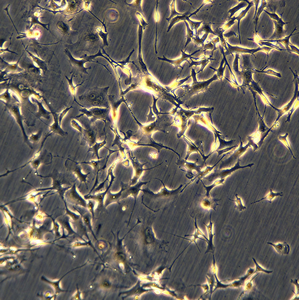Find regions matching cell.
<instances>
[{
	"instance_id": "1",
	"label": "cell",
	"mask_w": 299,
	"mask_h": 300,
	"mask_svg": "<svg viewBox=\"0 0 299 300\" xmlns=\"http://www.w3.org/2000/svg\"><path fill=\"white\" fill-rule=\"evenodd\" d=\"M109 87L90 89L84 94L79 97L82 106L86 108L92 107H109L107 91Z\"/></svg>"
},
{
	"instance_id": "2",
	"label": "cell",
	"mask_w": 299,
	"mask_h": 300,
	"mask_svg": "<svg viewBox=\"0 0 299 300\" xmlns=\"http://www.w3.org/2000/svg\"><path fill=\"white\" fill-rule=\"evenodd\" d=\"M192 72L193 82L191 84L186 85L185 87L187 91V95L190 96L205 90L210 83L212 81L211 80L212 79L206 81L198 82L195 76L197 73H195V70L193 69H192Z\"/></svg>"
},
{
	"instance_id": "3",
	"label": "cell",
	"mask_w": 299,
	"mask_h": 300,
	"mask_svg": "<svg viewBox=\"0 0 299 300\" xmlns=\"http://www.w3.org/2000/svg\"><path fill=\"white\" fill-rule=\"evenodd\" d=\"M226 43L227 44L228 46V49L226 51V52L224 53L225 55H228L230 54H231L233 55L232 54L233 53H235L236 54H238L242 53H249L252 54L255 56V55L254 54L255 53L259 51H262L265 52L267 54L268 56L267 60L269 56V52L271 49H273V48L267 46H264L262 47H259L255 49H249L239 47L238 46H232L226 41Z\"/></svg>"
},
{
	"instance_id": "4",
	"label": "cell",
	"mask_w": 299,
	"mask_h": 300,
	"mask_svg": "<svg viewBox=\"0 0 299 300\" xmlns=\"http://www.w3.org/2000/svg\"><path fill=\"white\" fill-rule=\"evenodd\" d=\"M254 163H249L248 165L244 166H240V165L239 160H238L237 163L235 166L228 169L222 170L220 171H215V173L213 176H216V178L218 177L221 179L225 178L226 176L231 174L232 172L235 171L240 168H245L249 167L251 168L252 166L254 165Z\"/></svg>"
},
{
	"instance_id": "5",
	"label": "cell",
	"mask_w": 299,
	"mask_h": 300,
	"mask_svg": "<svg viewBox=\"0 0 299 300\" xmlns=\"http://www.w3.org/2000/svg\"><path fill=\"white\" fill-rule=\"evenodd\" d=\"M186 50H185L184 51H183L182 50H181V57L175 60H172L168 59L166 58L164 55H163V58L158 57L157 58L159 60L165 61L169 62L172 64H173L175 67L176 68L178 67L182 68V67L181 65V64L182 63L185 61H186L189 62L188 60V58H190L192 57V55H194L197 52H199L200 51V50L199 49L197 50L190 54H188L186 53H185Z\"/></svg>"
},
{
	"instance_id": "6",
	"label": "cell",
	"mask_w": 299,
	"mask_h": 300,
	"mask_svg": "<svg viewBox=\"0 0 299 300\" xmlns=\"http://www.w3.org/2000/svg\"><path fill=\"white\" fill-rule=\"evenodd\" d=\"M245 1L248 4V5L246 7V8L244 10H242L238 16L236 17L234 16L233 17L234 20H236L238 21V28L239 34V39L240 44H241L240 36L239 30V25L240 21L242 18H243V17L245 16V15L246 14V13H247L248 11L249 10V9L252 6H253L254 5V4L253 2V0L251 1H250L248 0H245Z\"/></svg>"
},
{
	"instance_id": "7",
	"label": "cell",
	"mask_w": 299,
	"mask_h": 300,
	"mask_svg": "<svg viewBox=\"0 0 299 300\" xmlns=\"http://www.w3.org/2000/svg\"><path fill=\"white\" fill-rule=\"evenodd\" d=\"M267 243L273 246L276 251L280 254H288L290 252V247L286 242H284L282 243H279L277 244H274L270 242H268Z\"/></svg>"
},
{
	"instance_id": "8",
	"label": "cell",
	"mask_w": 299,
	"mask_h": 300,
	"mask_svg": "<svg viewBox=\"0 0 299 300\" xmlns=\"http://www.w3.org/2000/svg\"><path fill=\"white\" fill-rule=\"evenodd\" d=\"M296 28L297 27L295 28L293 31L292 32V33L289 35L288 36H286L283 38L278 40H261L260 41L264 42H280L282 43L285 46L286 48V50H287L288 51H290L291 49H290V48L289 47V45L291 43L289 41V39L291 36L299 33H298L293 34V33L294 32L297 30L296 29Z\"/></svg>"
},
{
	"instance_id": "9",
	"label": "cell",
	"mask_w": 299,
	"mask_h": 300,
	"mask_svg": "<svg viewBox=\"0 0 299 300\" xmlns=\"http://www.w3.org/2000/svg\"><path fill=\"white\" fill-rule=\"evenodd\" d=\"M275 27L274 33L269 38V40H272L274 39H279L281 38L284 34L283 27L284 25L279 24L276 21H273Z\"/></svg>"
},
{
	"instance_id": "10",
	"label": "cell",
	"mask_w": 299,
	"mask_h": 300,
	"mask_svg": "<svg viewBox=\"0 0 299 300\" xmlns=\"http://www.w3.org/2000/svg\"><path fill=\"white\" fill-rule=\"evenodd\" d=\"M221 52L223 55V58L222 60L220 66L219 68L217 69L210 67V68L214 70V72L216 71L217 72V75L221 81L223 76V73L224 70L225 68L226 65H228V63L226 60L224 50H222Z\"/></svg>"
},
{
	"instance_id": "11",
	"label": "cell",
	"mask_w": 299,
	"mask_h": 300,
	"mask_svg": "<svg viewBox=\"0 0 299 300\" xmlns=\"http://www.w3.org/2000/svg\"><path fill=\"white\" fill-rule=\"evenodd\" d=\"M189 58L191 59V63H190L189 62H188L190 64L189 67H191L193 65H195L196 66L200 65H201L200 70V71L197 73H198L200 71H202V72L204 68L207 65L208 63L211 61L213 60L210 56L209 57L207 58L206 57L205 59H201L200 61H193L192 59V58L190 57Z\"/></svg>"
},
{
	"instance_id": "12",
	"label": "cell",
	"mask_w": 299,
	"mask_h": 300,
	"mask_svg": "<svg viewBox=\"0 0 299 300\" xmlns=\"http://www.w3.org/2000/svg\"><path fill=\"white\" fill-rule=\"evenodd\" d=\"M209 197L205 198L202 201V204L204 207L207 208H210L216 211V208L217 205H220L217 204V202L221 199L217 200Z\"/></svg>"
},
{
	"instance_id": "13",
	"label": "cell",
	"mask_w": 299,
	"mask_h": 300,
	"mask_svg": "<svg viewBox=\"0 0 299 300\" xmlns=\"http://www.w3.org/2000/svg\"><path fill=\"white\" fill-rule=\"evenodd\" d=\"M143 34V28L142 25L139 24L138 29V58L139 62L140 64H142V66L145 67V65L142 59V56L141 53V41Z\"/></svg>"
},
{
	"instance_id": "14",
	"label": "cell",
	"mask_w": 299,
	"mask_h": 300,
	"mask_svg": "<svg viewBox=\"0 0 299 300\" xmlns=\"http://www.w3.org/2000/svg\"><path fill=\"white\" fill-rule=\"evenodd\" d=\"M189 13V12H187L184 13L183 15L177 16L172 18L169 21V24L167 32H169L172 26L176 23L181 21H185L186 17Z\"/></svg>"
},
{
	"instance_id": "15",
	"label": "cell",
	"mask_w": 299,
	"mask_h": 300,
	"mask_svg": "<svg viewBox=\"0 0 299 300\" xmlns=\"http://www.w3.org/2000/svg\"><path fill=\"white\" fill-rule=\"evenodd\" d=\"M225 178L222 179H221L219 180H218L215 181L214 183L212 184L211 185L208 186H206L202 182V180H200L203 184V185L204 188H205L206 190V192L205 194V196L207 197H209V193L211 190L215 187L219 185L222 184H224V182L225 181Z\"/></svg>"
},
{
	"instance_id": "16",
	"label": "cell",
	"mask_w": 299,
	"mask_h": 300,
	"mask_svg": "<svg viewBox=\"0 0 299 300\" xmlns=\"http://www.w3.org/2000/svg\"><path fill=\"white\" fill-rule=\"evenodd\" d=\"M212 23H203V25L197 31V35L199 36V34L202 32H205V33L208 35L209 33H212L215 35L219 37V35L213 31L211 28Z\"/></svg>"
},
{
	"instance_id": "17",
	"label": "cell",
	"mask_w": 299,
	"mask_h": 300,
	"mask_svg": "<svg viewBox=\"0 0 299 300\" xmlns=\"http://www.w3.org/2000/svg\"><path fill=\"white\" fill-rule=\"evenodd\" d=\"M230 153H227L226 154H224L221 158L215 164L214 166H212L210 167L209 166H207L206 168L203 170V171H201L196 176V177L198 178V180L197 181L196 183L197 184L199 182V181L201 180V179L203 177L205 176V175L208 174L213 169V168L216 165V164L219 163V162L221 160V159L225 156L226 155Z\"/></svg>"
},
{
	"instance_id": "18",
	"label": "cell",
	"mask_w": 299,
	"mask_h": 300,
	"mask_svg": "<svg viewBox=\"0 0 299 300\" xmlns=\"http://www.w3.org/2000/svg\"><path fill=\"white\" fill-rule=\"evenodd\" d=\"M158 1H156V4L155 8V13L154 14V18L156 23V34L155 37V41L154 44V46L156 54H157V24L159 20V14L158 10Z\"/></svg>"
},
{
	"instance_id": "19",
	"label": "cell",
	"mask_w": 299,
	"mask_h": 300,
	"mask_svg": "<svg viewBox=\"0 0 299 300\" xmlns=\"http://www.w3.org/2000/svg\"><path fill=\"white\" fill-rule=\"evenodd\" d=\"M248 4L245 0L242 1L237 6L230 9L228 12L230 14L229 19L231 18V17L236 12L240 9L246 7Z\"/></svg>"
},
{
	"instance_id": "20",
	"label": "cell",
	"mask_w": 299,
	"mask_h": 300,
	"mask_svg": "<svg viewBox=\"0 0 299 300\" xmlns=\"http://www.w3.org/2000/svg\"><path fill=\"white\" fill-rule=\"evenodd\" d=\"M282 192H273L272 190L271 189H270V193L267 195L265 197L262 198L260 200L258 201H256L253 202L251 203V204L255 203L257 202H260L264 199H267L269 200L268 202L270 203H271V201L275 197L278 196H282L283 195V194Z\"/></svg>"
},
{
	"instance_id": "21",
	"label": "cell",
	"mask_w": 299,
	"mask_h": 300,
	"mask_svg": "<svg viewBox=\"0 0 299 300\" xmlns=\"http://www.w3.org/2000/svg\"><path fill=\"white\" fill-rule=\"evenodd\" d=\"M186 20H187L188 22L191 30H195V35H197V29L200 27L201 24L202 23L203 21H193L189 19L188 16H187L186 17Z\"/></svg>"
},
{
	"instance_id": "22",
	"label": "cell",
	"mask_w": 299,
	"mask_h": 300,
	"mask_svg": "<svg viewBox=\"0 0 299 300\" xmlns=\"http://www.w3.org/2000/svg\"><path fill=\"white\" fill-rule=\"evenodd\" d=\"M175 0H173L171 3L169 4L171 9V15L168 18H166L168 22L169 23L170 20L173 18L177 16L182 15L184 13H180L177 12L175 9Z\"/></svg>"
},
{
	"instance_id": "23",
	"label": "cell",
	"mask_w": 299,
	"mask_h": 300,
	"mask_svg": "<svg viewBox=\"0 0 299 300\" xmlns=\"http://www.w3.org/2000/svg\"><path fill=\"white\" fill-rule=\"evenodd\" d=\"M184 22L186 26L187 32L186 36L187 40L184 47V48H185L187 45L192 41V38L193 37L194 34L193 31L191 30L187 22L185 21H184Z\"/></svg>"
},
{
	"instance_id": "24",
	"label": "cell",
	"mask_w": 299,
	"mask_h": 300,
	"mask_svg": "<svg viewBox=\"0 0 299 300\" xmlns=\"http://www.w3.org/2000/svg\"><path fill=\"white\" fill-rule=\"evenodd\" d=\"M267 4V3L266 2L265 0H262L261 1V3L260 7L258 8L257 12V13L256 16L255 17V34L257 35V22L258 20L259 19V17L261 13L264 10V8L265 7L266 5Z\"/></svg>"
},
{
	"instance_id": "25",
	"label": "cell",
	"mask_w": 299,
	"mask_h": 300,
	"mask_svg": "<svg viewBox=\"0 0 299 300\" xmlns=\"http://www.w3.org/2000/svg\"><path fill=\"white\" fill-rule=\"evenodd\" d=\"M268 15H269L271 19H274V20L276 21L278 23L284 25L286 24L289 23V22H283L281 18L279 17L275 13H271L267 11L264 10H263Z\"/></svg>"
},
{
	"instance_id": "26",
	"label": "cell",
	"mask_w": 299,
	"mask_h": 300,
	"mask_svg": "<svg viewBox=\"0 0 299 300\" xmlns=\"http://www.w3.org/2000/svg\"><path fill=\"white\" fill-rule=\"evenodd\" d=\"M235 196L236 198V200H232L228 198V199L231 201L235 202L236 205H235L234 207L236 208L239 211H242L246 208V207L242 204L241 198L238 197L237 194L235 195Z\"/></svg>"
},
{
	"instance_id": "27",
	"label": "cell",
	"mask_w": 299,
	"mask_h": 300,
	"mask_svg": "<svg viewBox=\"0 0 299 300\" xmlns=\"http://www.w3.org/2000/svg\"><path fill=\"white\" fill-rule=\"evenodd\" d=\"M217 134V135L218 139H219L220 142L219 146L217 150H218L224 147L225 146H230L232 145L235 141V140H232L228 141H226L221 139L219 135L218 134Z\"/></svg>"
},
{
	"instance_id": "28",
	"label": "cell",
	"mask_w": 299,
	"mask_h": 300,
	"mask_svg": "<svg viewBox=\"0 0 299 300\" xmlns=\"http://www.w3.org/2000/svg\"><path fill=\"white\" fill-rule=\"evenodd\" d=\"M288 135V133H286V134L283 136H281V135H279L278 138L286 146L287 148L290 151L293 157L295 159L296 158L293 155V154L292 151L291 149L290 148V147L289 146L288 143V141L286 139V137Z\"/></svg>"
},
{
	"instance_id": "29",
	"label": "cell",
	"mask_w": 299,
	"mask_h": 300,
	"mask_svg": "<svg viewBox=\"0 0 299 300\" xmlns=\"http://www.w3.org/2000/svg\"><path fill=\"white\" fill-rule=\"evenodd\" d=\"M184 165L186 166H187V168L188 169H190V171L191 169L196 170L197 171L198 174H199L201 171L200 170L199 168L200 166L197 165L196 164V163H192L185 161Z\"/></svg>"
},
{
	"instance_id": "30",
	"label": "cell",
	"mask_w": 299,
	"mask_h": 300,
	"mask_svg": "<svg viewBox=\"0 0 299 300\" xmlns=\"http://www.w3.org/2000/svg\"><path fill=\"white\" fill-rule=\"evenodd\" d=\"M97 31L99 32V35L103 40L104 45H108V44L107 40V37L108 33H104L102 31L101 29L100 28H97Z\"/></svg>"
},
{
	"instance_id": "31",
	"label": "cell",
	"mask_w": 299,
	"mask_h": 300,
	"mask_svg": "<svg viewBox=\"0 0 299 300\" xmlns=\"http://www.w3.org/2000/svg\"><path fill=\"white\" fill-rule=\"evenodd\" d=\"M260 43H257L260 46H262L263 45H266L267 46H268V47H271V48H272L273 49L274 48L280 51L286 50L282 49L277 47L276 45H274L271 44V43H270L269 42H264L261 41H260Z\"/></svg>"
},
{
	"instance_id": "32",
	"label": "cell",
	"mask_w": 299,
	"mask_h": 300,
	"mask_svg": "<svg viewBox=\"0 0 299 300\" xmlns=\"http://www.w3.org/2000/svg\"><path fill=\"white\" fill-rule=\"evenodd\" d=\"M136 14L138 20L140 22L143 29L145 30L146 26L148 25L149 24L145 21L143 18L142 16L140 13L138 12H136Z\"/></svg>"
},
{
	"instance_id": "33",
	"label": "cell",
	"mask_w": 299,
	"mask_h": 300,
	"mask_svg": "<svg viewBox=\"0 0 299 300\" xmlns=\"http://www.w3.org/2000/svg\"><path fill=\"white\" fill-rule=\"evenodd\" d=\"M218 48H215L214 47V45H213L211 42L210 41L209 43L207 44H206L204 46V51L205 53V51L207 49L212 50V55L210 56L211 57L212 56L213 53L214 51L216 50Z\"/></svg>"
},
{
	"instance_id": "34",
	"label": "cell",
	"mask_w": 299,
	"mask_h": 300,
	"mask_svg": "<svg viewBox=\"0 0 299 300\" xmlns=\"http://www.w3.org/2000/svg\"><path fill=\"white\" fill-rule=\"evenodd\" d=\"M237 146H238L237 145H234L230 147L227 148L222 150H216V151L218 153V156H219V155H221L223 153L227 152L231 149L232 148L237 147Z\"/></svg>"
},
{
	"instance_id": "35",
	"label": "cell",
	"mask_w": 299,
	"mask_h": 300,
	"mask_svg": "<svg viewBox=\"0 0 299 300\" xmlns=\"http://www.w3.org/2000/svg\"><path fill=\"white\" fill-rule=\"evenodd\" d=\"M290 47L291 48L290 52H295L298 54H299V50L297 47L294 45H293L292 44L290 43V44L289 45Z\"/></svg>"
},
{
	"instance_id": "36",
	"label": "cell",
	"mask_w": 299,
	"mask_h": 300,
	"mask_svg": "<svg viewBox=\"0 0 299 300\" xmlns=\"http://www.w3.org/2000/svg\"><path fill=\"white\" fill-rule=\"evenodd\" d=\"M252 259L253 260L254 262H255V264L257 268L258 269H260L261 270V271H264L266 273H269L272 272V271H267L263 269L258 265V264L256 262V261L253 258H252Z\"/></svg>"
},
{
	"instance_id": "37",
	"label": "cell",
	"mask_w": 299,
	"mask_h": 300,
	"mask_svg": "<svg viewBox=\"0 0 299 300\" xmlns=\"http://www.w3.org/2000/svg\"><path fill=\"white\" fill-rule=\"evenodd\" d=\"M259 0H253V3H255V10L254 17L253 18V19L255 18L256 16L258 9V6L259 3Z\"/></svg>"
},
{
	"instance_id": "38",
	"label": "cell",
	"mask_w": 299,
	"mask_h": 300,
	"mask_svg": "<svg viewBox=\"0 0 299 300\" xmlns=\"http://www.w3.org/2000/svg\"><path fill=\"white\" fill-rule=\"evenodd\" d=\"M226 34V35H224L225 37H228V36H229V37L233 35H236L235 33L232 31L230 32L229 33H228L227 34Z\"/></svg>"
},
{
	"instance_id": "39",
	"label": "cell",
	"mask_w": 299,
	"mask_h": 300,
	"mask_svg": "<svg viewBox=\"0 0 299 300\" xmlns=\"http://www.w3.org/2000/svg\"><path fill=\"white\" fill-rule=\"evenodd\" d=\"M156 100H154V104H153V110L154 112H155V113H157V112H158V111L157 110V108H156V107L155 103H156Z\"/></svg>"
},
{
	"instance_id": "40",
	"label": "cell",
	"mask_w": 299,
	"mask_h": 300,
	"mask_svg": "<svg viewBox=\"0 0 299 300\" xmlns=\"http://www.w3.org/2000/svg\"><path fill=\"white\" fill-rule=\"evenodd\" d=\"M77 292H78V291H77V290L75 291L73 293V294H72V296L73 297V296H75L76 295V294H77Z\"/></svg>"
},
{
	"instance_id": "41",
	"label": "cell",
	"mask_w": 299,
	"mask_h": 300,
	"mask_svg": "<svg viewBox=\"0 0 299 300\" xmlns=\"http://www.w3.org/2000/svg\"><path fill=\"white\" fill-rule=\"evenodd\" d=\"M80 299H83V295L82 293L80 294Z\"/></svg>"
},
{
	"instance_id": "42",
	"label": "cell",
	"mask_w": 299,
	"mask_h": 300,
	"mask_svg": "<svg viewBox=\"0 0 299 300\" xmlns=\"http://www.w3.org/2000/svg\"><path fill=\"white\" fill-rule=\"evenodd\" d=\"M85 222L87 224L88 223V221L87 219L86 218H85L84 219Z\"/></svg>"
},
{
	"instance_id": "43",
	"label": "cell",
	"mask_w": 299,
	"mask_h": 300,
	"mask_svg": "<svg viewBox=\"0 0 299 300\" xmlns=\"http://www.w3.org/2000/svg\"><path fill=\"white\" fill-rule=\"evenodd\" d=\"M85 246H78V247H75V248H81V247H85Z\"/></svg>"
},
{
	"instance_id": "44",
	"label": "cell",
	"mask_w": 299,
	"mask_h": 300,
	"mask_svg": "<svg viewBox=\"0 0 299 300\" xmlns=\"http://www.w3.org/2000/svg\"><path fill=\"white\" fill-rule=\"evenodd\" d=\"M59 286L61 288H62V286H61V282H60V283H59Z\"/></svg>"
}]
</instances>
